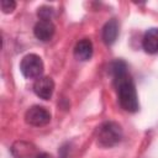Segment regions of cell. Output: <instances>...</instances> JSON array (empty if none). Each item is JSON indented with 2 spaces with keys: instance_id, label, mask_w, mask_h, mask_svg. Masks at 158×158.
<instances>
[{
  "instance_id": "1",
  "label": "cell",
  "mask_w": 158,
  "mask_h": 158,
  "mask_svg": "<svg viewBox=\"0 0 158 158\" xmlns=\"http://www.w3.org/2000/svg\"><path fill=\"white\" fill-rule=\"evenodd\" d=\"M110 73L112 75L120 106L127 112H136L139 107L138 98L133 79L127 70V64L123 60L117 59L111 63Z\"/></svg>"
},
{
  "instance_id": "2",
  "label": "cell",
  "mask_w": 158,
  "mask_h": 158,
  "mask_svg": "<svg viewBox=\"0 0 158 158\" xmlns=\"http://www.w3.org/2000/svg\"><path fill=\"white\" fill-rule=\"evenodd\" d=\"M122 138V128L117 122L106 121L96 130V143L102 148L116 146Z\"/></svg>"
},
{
  "instance_id": "3",
  "label": "cell",
  "mask_w": 158,
  "mask_h": 158,
  "mask_svg": "<svg viewBox=\"0 0 158 158\" xmlns=\"http://www.w3.org/2000/svg\"><path fill=\"white\" fill-rule=\"evenodd\" d=\"M44 65L42 58L35 53L26 54L20 63V70L22 75L27 79H38L43 73Z\"/></svg>"
},
{
  "instance_id": "4",
  "label": "cell",
  "mask_w": 158,
  "mask_h": 158,
  "mask_svg": "<svg viewBox=\"0 0 158 158\" xmlns=\"http://www.w3.org/2000/svg\"><path fill=\"white\" fill-rule=\"evenodd\" d=\"M25 121L26 123L35 126V127L46 126L51 121V114L46 107L40 106V105H33L26 111Z\"/></svg>"
},
{
  "instance_id": "5",
  "label": "cell",
  "mask_w": 158,
  "mask_h": 158,
  "mask_svg": "<svg viewBox=\"0 0 158 158\" xmlns=\"http://www.w3.org/2000/svg\"><path fill=\"white\" fill-rule=\"evenodd\" d=\"M33 91L35 94L43 100H49L54 91V81L49 77H41L36 79L33 84Z\"/></svg>"
},
{
  "instance_id": "6",
  "label": "cell",
  "mask_w": 158,
  "mask_h": 158,
  "mask_svg": "<svg viewBox=\"0 0 158 158\" xmlns=\"http://www.w3.org/2000/svg\"><path fill=\"white\" fill-rule=\"evenodd\" d=\"M54 32H56V26L53 25L52 21L48 20H40L33 27V33L36 38L42 42L49 41L53 37Z\"/></svg>"
},
{
  "instance_id": "7",
  "label": "cell",
  "mask_w": 158,
  "mask_h": 158,
  "mask_svg": "<svg viewBox=\"0 0 158 158\" xmlns=\"http://www.w3.org/2000/svg\"><path fill=\"white\" fill-rule=\"evenodd\" d=\"M11 152L15 158H37V156L40 154L32 143L23 141L15 142L11 148Z\"/></svg>"
},
{
  "instance_id": "8",
  "label": "cell",
  "mask_w": 158,
  "mask_h": 158,
  "mask_svg": "<svg viewBox=\"0 0 158 158\" xmlns=\"http://www.w3.org/2000/svg\"><path fill=\"white\" fill-rule=\"evenodd\" d=\"M93 56V43L89 38H83L74 47V57L81 62L89 60Z\"/></svg>"
},
{
  "instance_id": "9",
  "label": "cell",
  "mask_w": 158,
  "mask_h": 158,
  "mask_svg": "<svg viewBox=\"0 0 158 158\" xmlns=\"http://www.w3.org/2000/svg\"><path fill=\"white\" fill-rule=\"evenodd\" d=\"M142 47L149 54L158 53V28H149L146 31L142 40Z\"/></svg>"
},
{
  "instance_id": "10",
  "label": "cell",
  "mask_w": 158,
  "mask_h": 158,
  "mask_svg": "<svg viewBox=\"0 0 158 158\" xmlns=\"http://www.w3.org/2000/svg\"><path fill=\"white\" fill-rule=\"evenodd\" d=\"M117 35H118V23L115 19H111L102 27L101 37H102L104 43L107 44V46H111L116 41Z\"/></svg>"
},
{
  "instance_id": "11",
  "label": "cell",
  "mask_w": 158,
  "mask_h": 158,
  "mask_svg": "<svg viewBox=\"0 0 158 158\" xmlns=\"http://www.w3.org/2000/svg\"><path fill=\"white\" fill-rule=\"evenodd\" d=\"M37 15H38L40 20H48V21H51L53 19V16H54V10L51 6H41L37 10Z\"/></svg>"
},
{
  "instance_id": "12",
  "label": "cell",
  "mask_w": 158,
  "mask_h": 158,
  "mask_svg": "<svg viewBox=\"0 0 158 158\" xmlns=\"http://www.w3.org/2000/svg\"><path fill=\"white\" fill-rule=\"evenodd\" d=\"M0 4H1V10L4 14H10L16 7V2L14 0H1Z\"/></svg>"
},
{
  "instance_id": "13",
  "label": "cell",
  "mask_w": 158,
  "mask_h": 158,
  "mask_svg": "<svg viewBox=\"0 0 158 158\" xmlns=\"http://www.w3.org/2000/svg\"><path fill=\"white\" fill-rule=\"evenodd\" d=\"M37 158H52V157H51L48 153H44V152H43V153H40V154L37 156Z\"/></svg>"
}]
</instances>
